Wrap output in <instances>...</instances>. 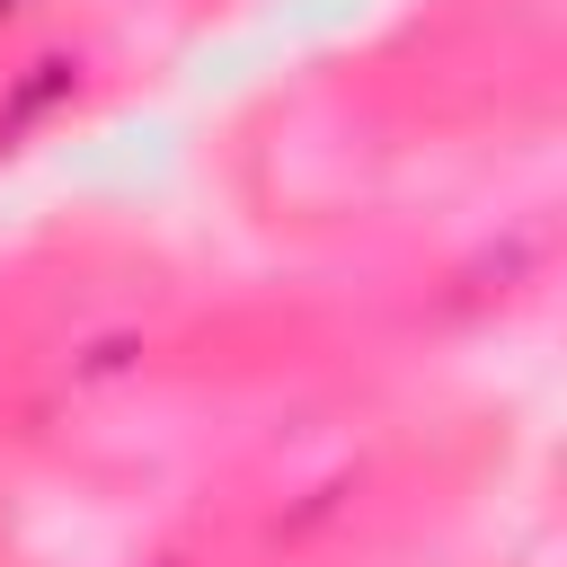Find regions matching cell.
<instances>
[{
  "mask_svg": "<svg viewBox=\"0 0 567 567\" xmlns=\"http://www.w3.org/2000/svg\"><path fill=\"white\" fill-rule=\"evenodd\" d=\"M80 97V62L71 53H44V62H27L18 71V89L0 97V142H18V133H35L53 106H71Z\"/></svg>",
  "mask_w": 567,
  "mask_h": 567,
  "instance_id": "1",
  "label": "cell"
},
{
  "mask_svg": "<svg viewBox=\"0 0 567 567\" xmlns=\"http://www.w3.org/2000/svg\"><path fill=\"white\" fill-rule=\"evenodd\" d=\"M9 9H18V0H0V18H9Z\"/></svg>",
  "mask_w": 567,
  "mask_h": 567,
  "instance_id": "2",
  "label": "cell"
}]
</instances>
